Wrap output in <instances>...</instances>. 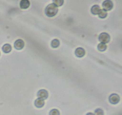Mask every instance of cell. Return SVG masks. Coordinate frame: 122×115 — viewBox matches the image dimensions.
I'll use <instances>...</instances> for the list:
<instances>
[{
  "label": "cell",
  "instance_id": "obj_1",
  "mask_svg": "<svg viewBox=\"0 0 122 115\" xmlns=\"http://www.w3.org/2000/svg\"><path fill=\"white\" fill-rule=\"evenodd\" d=\"M58 11V9L57 6L53 4H49L45 8V13L48 17H54L57 14Z\"/></svg>",
  "mask_w": 122,
  "mask_h": 115
},
{
  "label": "cell",
  "instance_id": "obj_2",
  "mask_svg": "<svg viewBox=\"0 0 122 115\" xmlns=\"http://www.w3.org/2000/svg\"><path fill=\"white\" fill-rule=\"evenodd\" d=\"M98 39L99 41L101 43L105 44L109 42L110 40L111 37L106 32H103L99 35Z\"/></svg>",
  "mask_w": 122,
  "mask_h": 115
},
{
  "label": "cell",
  "instance_id": "obj_3",
  "mask_svg": "<svg viewBox=\"0 0 122 115\" xmlns=\"http://www.w3.org/2000/svg\"><path fill=\"white\" fill-rule=\"evenodd\" d=\"M114 4L112 1L109 0H107L104 1L102 4V6L103 9L106 11H109L113 8Z\"/></svg>",
  "mask_w": 122,
  "mask_h": 115
},
{
  "label": "cell",
  "instance_id": "obj_4",
  "mask_svg": "<svg viewBox=\"0 0 122 115\" xmlns=\"http://www.w3.org/2000/svg\"><path fill=\"white\" fill-rule=\"evenodd\" d=\"M110 102L113 104H116L118 103L120 100L119 96L117 94L113 93L110 96L109 98Z\"/></svg>",
  "mask_w": 122,
  "mask_h": 115
},
{
  "label": "cell",
  "instance_id": "obj_5",
  "mask_svg": "<svg viewBox=\"0 0 122 115\" xmlns=\"http://www.w3.org/2000/svg\"><path fill=\"white\" fill-rule=\"evenodd\" d=\"M24 42L21 39H17L14 43V48L17 50L22 49L25 46Z\"/></svg>",
  "mask_w": 122,
  "mask_h": 115
},
{
  "label": "cell",
  "instance_id": "obj_6",
  "mask_svg": "<svg viewBox=\"0 0 122 115\" xmlns=\"http://www.w3.org/2000/svg\"><path fill=\"white\" fill-rule=\"evenodd\" d=\"M48 92L45 89H41L38 91L37 94V96L39 98L43 100H46L47 99L48 97Z\"/></svg>",
  "mask_w": 122,
  "mask_h": 115
},
{
  "label": "cell",
  "instance_id": "obj_7",
  "mask_svg": "<svg viewBox=\"0 0 122 115\" xmlns=\"http://www.w3.org/2000/svg\"><path fill=\"white\" fill-rule=\"evenodd\" d=\"M86 52L84 49L81 48H78L76 49L75 54L78 58H82L85 55Z\"/></svg>",
  "mask_w": 122,
  "mask_h": 115
},
{
  "label": "cell",
  "instance_id": "obj_8",
  "mask_svg": "<svg viewBox=\"0 0 122 115\" xmlns=\"http://www.w3.org/2000/svg\"><path fill=\"white\" fill-rule=\"evenodd\" d=\"M35 105L38 108H41L44 105V100L40 98H38L36 100L34 103Z\"/></svg>",
  "mask_w": 122,
  "mask_h": 115
},
{
  "label": "cell",
  "instance_id": "obj_9",
  "mask_svg": "<svg viewBox=\"0 0 122 115\" xmlns=\"http://www.w3.org/2000/svg\"><path fill=\"white\" fill-rule=\"evenodd\" d=\"M101 9L98 5H95L92 6L91 9V12L93 15H98Z\"/></svg>",
  "mask_w": 122,
  "mask_h": 115
},
{
  "label": "cell",
  "instance_id": "obj_10",
  "mask_svg": "<svg viewBox=\"0 0 122 115\" xmlns=\"http://www.w3.org/2000/svg\"><path fill=\"white\" fill-rule=\"evenodd\" d=\"M30 5V2L28 0H22L20 1V6L22 9H26L29 8Z\"/></svg>",
  "mask_w": 122,
  "mask_h": 115
},
{
  "label": "cell",
  "instance_id": "obj_11",
  "mask_svg": "<svg viewBox=\"0 0 122 115\" xmlns=\"http://www.w3.org/2000/svg\"><path fill=\"white\" fill-rule=\"evenodd\" d=\"M2 50L4 53L6 54L9 53L12 50L11 46L9 44H5L2 47Z\"/></svg>",
  "mask_w": 122,
  "mask_h": 115
},
{
  "label": "cell",
  "instance_id": "obj_12",
  "mask_svg": "<svg viewBox=\"0 0 122 115\" xmlns=\"http://www.w3.org/2000/svg\"><path fill=\"white\" fill-rule=\"evenodd\" d=\"M51 46L52 48H57L59 47L60 45L59 40L57 39H54L52 40L51 43Z\"/></svg>",
  "mask_w": 122,
  "mask_h": 115
},
{
  "label": "cell",
  "instance_id": "obj_13",
  "mask_svg": "<svg viewBox=\"0 0 122 115\" xmlns=\"http://www.w3.org/2000/svg\"><path fill=\"white\" fill-rule=\"evenodd\" d=\"M107 13L106 11L103 9H101L98 14L99 18H104L107 17Z\"/></svg>",
  "mask_w": 122,
  "mask_h": 115
},
{
  "label": "cell",
  "instance_id": "obj_14",
  "mask_svg": "<svg viewBox=\"0 0 122 115\" xmlns=\"http://www.w3.org/2000/svg\"><path fill=\"white\" fill-rule=\"evenodd\" d=\"M98 50L101 52H103L106 50L107 46L105 44L103 43H99L97 46Z\"/></svg>",
  "mask_w": 122,
  "mask_h": 115
},
{
  "label": "cell",
  "instance_id": "obj_15",
  "mask_svg": "<svg viewBox=\"0 0 122 115\" xmlns=\"http://www.w3.org/2000/svg\"><path fill=\"white\" fill-rule=\"evenodd\" d=\"M53 4H55L56 6H62L64 3V1L63 0H53Z\"/></svg>",
  "mask_w": 122,
  "mask_h": 115
},
{
  "label": "cell",
  "instance_id": "obj_16",
  "mask_svg": "<svg viewBox=\"0 0 122 115\" xmlns=\"http://www.w3.org/2000/svg\"><path fill=\"white\" fill-rule=\"evenodd\" d=\"M49 115H60V112L56 109H52L50 111Z\"/></svg>",
  "mask_w": 122,
  "mask_h": 115
},
{
  "label": "cell",
  "instance_id": "obj_17",
  "mask_svg": "<svg viewBox=\"0 0 122 115\" xmlns=\"http://www.w3.org/2000/svg\"><path fill=\"white\" fill-rule=\"evenodd\" d=\"M95 115H104V112L102 109L98 108L95 111Z\"/></svg>",
  "mask_w": 122,
  "mask_h": 115
},
{
  "label": "cell",
  "instance_id": "obj_18",
  "mask_svg": "<svg viewBox=\"0 0 122 115\" xmlns=\"http://www.w3.org/2000/svg\"><path fill=\"white\" fill-rule=\"evenodd\" d=\"M86 115H95L92 113L89 112L87 113Z\"/></svg>",
  "mask_w": 122,
  "mask_h": 115
},
{
  "label": "cell",
  "instance_id": "obj_19",
  "mask_svg": "<svg viewBox=\"0 0 122 115\" xmlns=\"http://www.w3.org/2000/svg\"><path fill=\"white\" fill-rule=\"evenodd\" d=\"M0 54H1L0 52Z\"/></svg>",
  "mask_w": 122,
  "mask_h": 115
}]
</instances>
